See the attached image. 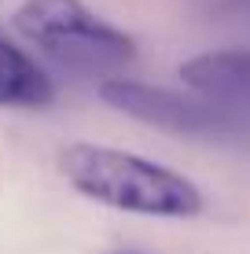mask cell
I'll list each match as a JSON object with an SVG mask.
<instances>
[{
    "mask_svg": "<svg viewBox=\"0 0 250 254\" xmlns=\"http://www.w3.org/2000/svg\"><path fill=\"white\" fill-rule=\"evenodd\" d=\"M66 185L85 199L144 217H195L202 191L177 170L144 159L136 151L103 144H70L59 155Z\"/></svg>",
    "mask_w": 250,
    "mask_h": 254,
    "instance_id": "1",
    "label": "cell"
},
{
    "mask_svg": "<svg viewBox=\"0 0 250 254\" xmlns=\"http://www.w3.org/2000/svg\"><path fill=\"white\" fill-rule=\"evenodd\" d=\"M11 26L51 63L77 74H114L136 59L133 37L103 22L81 0H22Z\"/></svg>",
    "mask_w": 250,
    "mask_h": 254,
    "instance_id": "2",
    "label": "cell"
},
{
    "mask_svg": "<svg viewBox=\"0 0 250 254\" xmlns=\"http://www.w3.org/2000/svg\"><path fill=\"white\" fill-rule=\"evenodd\" d=\"M100 100L107 107L122 111L129 118L151 122L158 129H173V133H195V136H225L239 129V118L232 111L217 107L210 100H192L169 89H151V85L129 81V77H110L100 85Z\"/></svg>",
    "mask_w": 250,
    "mask_h": 254,
    "instance_id": "3",
    "label": "cell"
},
{
    "mask_svg": "<svg viewBox=\"0 0 250 254\" xmlns=\"http://www.w3.org/2000/svg\"><path fill=\"white\" fill-rule=\"evenodd\" d=\"M188 89L225 111L250 107V52H202L180 66Z\"/></svg>",
    "mask_w": 250,
    "mask_h": 254,
    "instance_id": "4",
    "label": "cell"
},
{
    "mask_svg": "<svg viewBox=\"0 0 250 254\" xmlns=\"http://www.w3.org/2000/svg\"><path fill=\"white\" fill-rule=\"evenodd\" d=\"M55 89H51L48 74L26 56L22 48H15L7 37H0V107H48Z\"/></svg>",
    "mask_w": 250,
    "mask_h": 254,
    "instance_id": "5",
    "label": "cell"
}]
</instances>
